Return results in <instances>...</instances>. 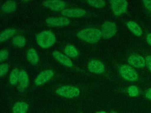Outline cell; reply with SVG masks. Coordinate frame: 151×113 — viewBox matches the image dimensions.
<instances>
[{"instance_id": "obj_4", "label": "cell", "mask_w": 151, "mask_h": 113, "mask_svg": "<svg viewBox=\"0 0 151 113\" xmlns=\"http://www.w3.org/2000/svg\"><path fill=\"white\" fill-rule=\"evenodd\" d=\"M57 94L64 98L71 99L78 97L80 94L78 87L72 86H63L56 90Z\"/></svg>"}, {"instance_id": "obj_2", "label": "cell", "mask_w": 151, "mask_h": 113, "mask_svg": "<svg viewBox=\"0 0 151 113\" xmlns=\"http://www.w3.org/2000/svg\"><path fill=\"white\" fill-rule=\"evenodd\" d=\"M38 45L44 49L51 47L55 43L56 37L54 34L51 31L47 30L39 33L36 37Z\"/></svg>"}, {"instance_id": "obj_23", "label": "cell", "mask_w": 151, "mask_h": 113, "mask_svg": "<svg viewBox=\"0 0 151 113\" xmlns=\"http://www.w3.org/2000/svg\"><path fill=\"white\" fill-rule=\"evenodd\" d=\"M127 92H128L129 96L130 97H137L139 95V89L138 87L136 86H130L127 89Z\"/></svg>"}, {"instance_id": "obj_17", "label": "cell", "mask_w": 151, "mask_h": 113, "mask_svg": "<svg viewBox=\"0 0 151 113\" xmlns=\"http://www.w3.org/2000/svg\"><path fill=\"white\" fill-rule=\"evenodd\" d=\"M17 7L16 2L14 1H8L1 5V9L3 12L11 13L15 11Z\"/></svg>"}, {"instance_id": "obj_32", "label": "cell", "mask_w": 151, "mask_h": 113, "mask_svg": "<svg viewBox=\"0 0 151 113\" xmlns=\"http://www.w3.org/2000/svg\"><path fill=\"white\" fill-rule=\"evenodd\" d=\"M111 113H117V112H115V111H112Z\"/></svg>"}, {"instance_id": "obj_28", "label": "cell", "mask_w": 151, "mask_h": 113, "mask_svg": "<svg viewBox=\"0 0 151 113\" xmlns=\"http://www.w3.org/2000/svg\"><path fill=\"white\" fill-rule=\"evenodd\" d=\"M146 64L149 70L151 72V55H148L146 57Z\"/></svg>"}, {"instance_id": "obj_29", "label": "cell", "mask_w": 151, "mask_h": 113, "mask_svg": "<svg viewBox=\"0 0 151 113\" xmlns=\"http://www.w3.org/2000/svg\"><path fill=\"white\" fill-rule=\"evenodd\" d=\"M145 97L148 99L151 100V87L147 90L145 93Z\"/></svg>"}, {"instance_id": "obj_7", "label": "cell", "mask_w": 151, "mask_h": 113, "mask_svg": "<svg viewBox=\"0 0 151 113\" xmlns=\"http://www.w3.org/2000/svg\"><path fill=\"white\" fill-rule=\"evenodd\" d=\"M128 63L133 68L142 69L146 65L145 59L141 55H132L128 58Z\"/></svg>"}, {"instance_id": "obj_8", "label": "cell", "mask_w": 151, "mask_h": 113, "mask_svg": "<svg viewBox=\"0 0 151 113\" xmlns=\"http://www.w3.org/2000/svg\"><path fill=\"white\" fill-rule=\"evenodd\" d=\"M46 23L50 26L58 27L68 25L70 21L64 17H50L46 19Z\"/></svg>"}, {"instance_id": "obj_13", "label": "cell", "mask_w": 151, "mask_h": 113, "mask_svg": "<svg viewBox=\"0 0 151 113\" xmlns=\"http://www.w3.org/2000/svg\"><path fill=\"white\" fill-rule=\"evenodd\" d=\"M52 55L60 63L70 68L73 67V63L70 58L66 55L64 54L57 50L53 51Z\"/></svg>"}, {"instance_id": "obj_30", "label": "cell", "mask_w": 151, "mask_h": 113, "mask_svg": "<svg viewBox=\"0 0 151 113\" xmlns=\"http://www.w3.org/2000/svg\"><path fill=\"white\" fill-rule=\"evenodd\" d=\"M146 41L147 43L151 46V33H149L147 34Z\"/></svg>"}, {"instance_id": "obj_19", "label": "cell", "mask_w": 151, "mask_h": 113, "mask_svg": "<svg viewBox=\"0 0 151 113\" xmlns=\"http://www.w3.org/2000/svg\"><path fill=\"white\" fill-rule=\"evenodd\" d=\"M64 53L68 57L75 58L79 55V52L76 48L72 45H67L64 49Z\"/></svg>"}, {"instance_id": "obj_3", "label": "cell", "mask_w": 151, "mask_h": 113, "mask_svg": "<svg viewBox=\"0 0 151 113\" xmlns=\"http://www.w3.org/2000/svg\"><path fill=\"white\" fill-rule=\"evenodd\" d=\"M120 75L125 80L135 82L138 79L137 72L134 68L128 64H123L119 67Z\"/></svg>"}, {"instance_id": "obj_26", "label": "cell", "mask_w": 151, "mask_h": 113, "mask_svg": "<svg viewBox=\"0 0 151 113\" xmlns=\"http://www.w3.org/2000/svg\"><path fill=\"white\" fill-rule=\"evenodd\" d=\"M9 53L6 49H2L0 51V61L1 62L6 61L8 58Z\"/></svg>"}, {"instance_id": "obj_1", "label": "cell", "mask_w": 151, "mask_h": 113, "mask_svg": "<svg viewBox=\"0 0 151 113\" xmlns=\"http://www.w3.org/2000/svg\"><path fill=\"white\" fill-rule=\"evenodd\" d=\"M78 37L85 42L90 43L98 42L102 37L101 31L98 28H85L79 31L77 34Z\"/></svg>"}, {"instance_id": "obj_12", "label": "cell", "mask_w": 151, "mask_h": 113, "mask_svg": "<svg viewBox=\"0 0 151 113\" xmlns=\"http://www.w3.org/2000/svg\"><path fill=\"white\" fill-rule=\"evenodd\" d=\"M61 14L67 17L78 18L85 16L86 14V11L81 9H67L63 10Z\"/></svg>"}, {"instance_id": "obj_24", "label": "cell", "mask_w": 151, "mask_h": 113, "mask_svg": "<svg viewBox=\"0 0 151 113\" xmlns=\"http://www.w3.org/2000/svg\"><path fill=\"white\" fill-rule=\"evenodd\" d=\"M87 2L90 5L97 9H101L106 6V2L102 0L99 1H87Z\"/></svg>"}, {"instance_id": "obj_16", "label": "cell", "mask_w": 151, "mask_h": 113, "mask_svg": "<svg viewBox=\"0 0 151 113\" xmlns=\"http://www.w3.org/2000/svg\"><path fill=\"white\" fill-rule=\"evenodd\" d=\"M29 109V104L26 102H18L13 107V113H27Z\"/></svg>"}, {"instance_id": "obj_11", "label": "cell", "mask_w": 151, "mask_h": 113, "mask_svg": "<svg viewBox=\"0 0 151 113\" xmlns=\"http://www.w3.org/2000/svg\"><path fill=\"white\" fill-rule=\"evenodd\" d=\"M88 69L90 72L96 74H101L105 70L103 63L98 60H92L88 64Z\"/></svg>"}, {"instance_id": "obj_21", "label": "cell", "mask_w": 151, "mask_h": 113, "mask_svg": "<svg viewBox=\"0 0 151 113\" xmlns=\"http://www.w3.org/2000/svg\"><path fill=\"white\" fill-rule=\"evenodd\" d=\"M19 69L15 68L11 72L9 77V81L12 85H15L19 81Z\"/></svg>"}, {"instance_id": "obj_18", "label": "cell", "mask_w": 151, "mask_h": 113, "mask_svg": "<svg viewBox=\"0 0 151 113\" xmlns=\"http://www.w3.org/2000/svg\"><path fill=\"white\" fill-rule=\"evenodd\" d=\"M27 60L33 64H37L39 62V57L37 52L34 48H30L27 52Z\"/></svg>"}, {"instance_id": "obj_9", "label": "cell", "mask_w": 151, "mask_h": 113, "mask_svg": "<svg viewBox=\"0 0 151 113\" xmlns=\"http://www.w3.org/2000/svg\"><path fill=\"white\" fill-rule=\"evenodd\" d=\"M54 72L52 70L48 69L40 72L34 80L37 86H41L48 82L53 77Z\"/></svg>"}, {"instance_id": "obj_25", "label": "cell", "mask_w": 151, "mask_h": 113, "mask_svg": "<svg viewBox=\"0 0 151 113\" xmlns=\"http://www.w3.org/2000/svg\"><path fill=\"white\" fill-rule=\"evenodd\" d=\"M9 70V66L6 63H3L0 66V76L2 77L6 75Z\"/></svg>"}, {"instance_id": "obj_31", "label": "cell", "mask_w": 151, "mask_h": 113, "mask_svg": "<svg viewBox=\"0 0 151 113\" xmlns=\"http://www.w3.org/2000/svg\"><path fill=\"white\" fill-rule=\"evenodd\" d=\"M96 113H107L106 112L104 111H99V112H97Z\"/></svg>"}, {"instance_id": "obj_14", "label": "cell", "mask_w": 151, "mask_h": 113, "mask_svg": "<svg viewBox=\"0 0 151 113\" xmlns=\"http://www.w3.org/2000/svg\"><path fill=\"white\" fill-rule=\"evenodd\" d=\"M29 79L27 72L24 70H21L19 74L18 90L20 92H23L29 86Z\"/></svg>"}, {"instance_id": "obj_22", "label": "cell", "mask_w": 151, "mask_h": 113, "mask_svg": "<svg viewBox=\"0 0 151 113\" xmlns=\"http://www.w3.org/2000/svg\"><path fill=\"white\" fill-rule=\"evenodd\" d=\"M13 43L15 46L23 47L26 45V39L24 36L22 35H17L13 39Z\"/></svg>"}, {"instance_id": "obj_27", "label": "cell", "mask_w": 151, "mask_h": 113, "mask_svg": "<svg viewBox=\"0 0 151 113\" xmlns=\"http://www.w3.org/2000/svg\"><path fill=\"white\" fill-rule=\"evenodd\" d=\"M143 4L145 8L151 12V0L149 1H142Z\"/></svg>"}, {"instance_id": "obj_15", "label": "cell", "mask_w": 151, "mask_h": 113, "mask_svg": "<svg viewBox=\"0 0 151 113\" xmlns=\"http://www.w3.org/2000/svg\"><path fill=\"white\" fill-rule=\"evenodd\" d=\"M128 29L136 36L140 37L143 34L141 27L135 21H129L126 24Z\"/></svg>"}, {"instance_id": "obj_20", "label": "cell", "mask_w": 151, "mask_h": 113, "mask_svg": "<svg viewBox=\"0 0 151 113\" xmlns=\"http://www.w3.org/2000/svg\"><path fill=\"white\" fill-rule=\"evenodd\" d=\"M16 30L14 28H9L4 30L0 34V41L2 42L8 40L16 33Z\"/></svg>"}, {"instance_id": "obj_10", "label": "cell", "mask_w": 151, "mask_h": 113, "mask_svg": "<svg viewBox=\"0 0 151 113\" xmlns=\"http://www.w3.org/2000/svg\"><path fill=\"white\" fill-rule=\"evenodd\" d=\"M43 5L54 11H62L66 6L65 1L60 0H48L45 1Z\"/></svg>"}, {"instance_id": "obj_6", "label": "cell", "mask_w": 151, "mask_h": 113, "mask_svg": "<svg viewBox=\"0 0 151 113\" xmlns=\"http://www.w3.org/2000/svg\"><path fill=\"white\" fill-rule=\"evenodd\" d=\"M102 37L106 39H109L114 37L117 31V26L114 22L106 21L101 26Z\"/></svg>"}, {"instance_id": "obj_5", "label": "cell", "mask_w": 151, "mask_h": 113, "mask_svg": "<svg viewBox=\"0 0 151 113\" xmlns=\"http://www.w3.org/2000/svg\"><path fill=\"white\" fill-rule=\"evenodd\" d=\"M110 8L116 16H120L127 11L128 3L124 0H113L110 1Z\"/></svg>"}]
</instances>
